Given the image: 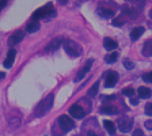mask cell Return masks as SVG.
<instances>
[{
    "label": "cell",
    "mask_w": 152,
    "mask_h": 136,
    "mask_svg": "<svg viewBox=\"0 0 152 136\" xmlns=\"http://www.w3.org/2000/svg\"><path fill=\"white\" fill-rule=\"evenodd\" d=\"M53 99H54L53 94H50L42 102H40V103L37 105L36 109V115L37 118H42L45 116L51 110L53 105Z\"/></svg>",
    "instance_id": "obj_1"
},
{
    "label": "cell",
    "mask_w": 152,
    "mask_h": 136,
    "mask_svg": "<svg viewBox=\"0 0 152 136\" xmlns=\"http://www.w3.org/2000/svg\"><path fill=\"white\" fill-rule=\"evenodd\" d=\"M55 13H56V11L53 8V5L52 4H45L38 9H37L32 14V19L38 20L39 19L53 17L55 15Z\"/></svg>",
    "instance_id": "obj_2"
},
{
    "label": "cell",
    "mask_w": 152,
    "mask_h": 136,
    "mask_svg": "<svg viewBox=\"0 0 152 136\" xmlns=\"http://www.w3.org/2000/svg\"><path fill=\"white\" fill-rule=\"evenodd\" d=\"M63 47L65 52L70 56L78 57L82 53V47L71 39H66L63 42Z\"/></svg>",
    "instance_id": "obj_3"
},
{
    "label": "cell",
    "mask_w": 152,
    "mask_h": 136,
    "mask_svg": "<svg viewBox=\"0 0 152 136\" xmlns=\"http://www.w3.org/2000/svg\"><path fill=\"white\" fill-rule=\"evenodd\" d=\"M58 123H59V126L64 133H68L75 127L74 121L66 115L61 116L58 119Z\"/></svg>",
    "instance_id": "obj_4"
},
{
    "label": "cell",
    "mask_w": 152,
    "mask_h": 136,
    "mask_svg": "<svg viewBox=\"0 0 152 136\" xmlns=\"http://www.w3.org/2000/svg\"><path fill=\"white\" fill-rule=\"evenodd\" d=\"M133 127V119L128 117H124L118 119V129L122 133H128Z\"/></svg>",
    "instance_id": "obj_5"
},
{
    "label": "cell",
    "mask_w": 152,
    "mask_h": 136,
    "mask_svg": "<svg viewBox=\"0 0 152 136\" xmlns=\"http://www.w3.org/2000/svg\"><path fill=\"white\" fill-rule=\"evenodd\" d=\"M69 113L70 114L71 117L77 119H81L85 118L86 116V111L85 110L78 104H73L69 109Z\"/></svg>",
    "instance_id": "obj_6"
},
{
    "label": "cell",
    "mask_w": 152,
    "mask_h": 136,
    "mask_svg": "<svg viewBox=\"0 0 152 136\" xmlns=\"http://www.w3.org/2000/svg\"><path fill=\"white\" fill-rule=\"evenodd\" d=\"M118 74L116 71H110L105 78V83H104V86L107 88H111L114 87L115 85L118 83Z\"/></svg>",
    "instance_id": "obj_7"
},
{
    "label": "cell",
    "mask_w": 152,
    "mask_h": 136,
    "mask_svg": "<svg viewBox=\"0 0 152 136\" xmlns=\"http://www.w3.org/2000/svg\"><path fill=\"white\" fill-rule=\"evenodd\" d=\"M24 37V33L22 30L19 29V30H16L14 33H12L9 38H8V45L9 46H13L17 44H19Z\"/></svg>",
    "instance_id": "obj_8"
},
{
    "label": "cell",
    "mask_w": 152,
    "mask_h": 136,
    "mask_svg": "<svg viewBox=\"0 0 152 136\" xmlns=\"http://www.w3.org/2000/svg\"><path fill=\"white\" fill-rule=\"evenodd\" d=\"M63 40H64L63 37H57L53 38V39L51 42H49V44L45 46V50L46 52H53V51L57 50V49L60 47V45H61V43L64 42Z\"/></svg>",
    "instance_id": "obj_9"
},
{
    "label": "cell",
    "mask_w": 152,
    "mask_h": 136,
    "mask_svg": "<svg viewBox=\"0 0 152 136\" xmlns=\"http://www.w3.org/2000/svg\"><path fill=\"white\" fill-rule=\"evenodd\" d=\"M93 61H94V60H92V59H91V60H88V61H86V65L83 67V69H80V70L78 71V73L77 74V77H76V78L74 79V82H75V83L80 81L81 79H83V78H85L86 74L90 70V69H91V67H92V64H93Z\"/></svg>",
    "instance_id": "obj_10"
},
{
    "label": "cell",
    "mask_w": 152,
    "mask_h": 136,
    "mask_svg": "<svg viewBox=\"0 0 152 136\" xmlns=\"http://www.w3.org/2000/svg\"><path fill=\"white\" fill-rule=\"evenodd\" d=\"M15 56H16L15 49H10L8 53H7L6 59L4 61V63H3V65L5 69H11L12 68V66L13 65L14 61H15Z\"/></svg>",
    "instance_id": "obj_11"
},
{
    "label": "cell",
    "mask_w": 152,
    "mask_h": 136,
    "mask_svg": "<svg viewBox=\"0 0 152 136\" xmlns=\"http://www.w3.org/2000/svg\"><path fill=\"white\" fill-rule=\"evenodd\" d=\"M97 13L99 16L104 18V19H110L112 18L114 15H115V12L114 11L109 9V8H105V7H99L97 10H96Z\"/></svg>",
    "instance_id": "obj_12"
},
{
    "label": "cell",
    "mask_w": 152,
    "mask_h": 136,
    "mask_svg": "<svg viewBox=\"0 0 152 136\" xmlns=\"http://www.w3.org/2000/svg\"><path fill=\"white\" fill-rule=\"evenodd\" d=\"M144 31H145V28L144 27H136V28H134L132 31H131V33H130V37H131V39L133 40V41H136L137 39H139L141 37H142V35L144 33Z\"/></svg>",
    "instance_id": "obj_13"
},
{
    "label": "cell",
    "mask_w": 152,
    "mask_h": 136,
    "mask_svg": "<svg viewBox=\"0 0 152 136\" xmlns=\"http://www.w3.org/2000/svg\"><path fill=\"white\" fill-rule=\"evenodd\" d=\"M118 43L110 37H105L103 40V46L107 51H112L118 47Z\"/></svg>",
    "instance_id": "obj_14"
},
{
    "label": "cell",
    "mask_w": 152,
    "mask_h": 136,
    "mask_svg": "<svg viewBox=\"0 0 152 136\" xmlns=\"http://www.w3.org/2000/svg\"><path fill=\"white\" fill-rule=\"evenodd\" d=\"M40 29V23L38 20H31L26 27V30L28 33H34V32H37L38 29Z\"/></svg>",
    "instance_id": "obj_15"
},
{
    "label": "cell",
    "mask_w": 152,
    "mask_h": 136,
    "mask_svg": "<svg viewBox=\"0 0 152 136\" xmlns=\"http://www.w3.org/2000/svg\"><path fill=\"white\" fill-rule=\"evenodd\" d=\"M101 112L106 115H115V114H118V110L113 105H106L101 109Z\"/></svg>",
    "instance_id": "obj_16"
},
{
    "label": "cell",
    "mask_w": 152,
    "mask_h": 136,
    "mask_svg": "<svg viewBox=\"0 0 152 136\" xmlns=\"http://www.w3.org/2000/svg\"><path fill=\"white\" fill-rule=\"evenodd\" d=\"M138 94L142 99H148L151 96V90L145 86H140L138 88Z\"/></svg>",
    "instance_id": "obj_17"
},
{
    "label": "cell",
    "mask_w": 152,
    "mask_h": 136,
    "mask_svg": "<svg viewBox=\"0 0 152 136\" xmlns=\"http://www.w3.org/2000/svg\"><path fill=\"white\" fill-rule=\"evenodd\" d=\"M142 53V55H144L146 57L152 56V40H148L143 45Z\"/></svg>",
    "instance_id": "obj_18"
},
{
    "label": "cell",
    "mask_w": 152,
    "mask_h": 136,
    "mask_svg": "<svg viewBox=\"0 0 152 136\" xmlns=\"http://www.w3.org/2000/svg\"><path fill=\"white\" fill-rule=\"evenodd\" d=\"M103 126L105 127V129L108 131V133L111 135H115L116 133V126L114 125V123L110 120H104L103 121Z\"/></svg>",
    "instance_id": "obj_19"
},
{
    "label": "cell",
    "mask_w": 152,
    "mask_h": 136,
    "mask_svg": "<svg viewBox=\"0 0 152 136\" xmlns=\"http://www.w3.org/2000/svg\"><path fill=\"white\" fill-rule=\"evenodd\" d=\"M118 58V53L117 52H113L111 54L106 55L105 61H106L107 63H113V62L117 61Z\"/></svg>",
    "instance_id": "obj_20"
},
{
    "label": "cell",
    "mask_w": 152,
    "mask_h": 136,
    "mask_svg": "<svg viewBox=\"0 0 152 136\" xmlns=\"http://www.w3.org/2000/svg\"><path fill=\"white\" fill-rule=\"evenodd\" d=\"M99 84H100V82H99V81H97V82H96V83H94V84L92 86V87L89 89V91H88V94H89L90 96L94 97V96H95V95L98 94V90H99Z\"/></svg>",
    "instance_id": "obj_21"
},
{
    "label": "cell",
    "mask_w": 152,
    "mask_h": 136,
    "mask_svg": "<svg viewBox=\"0 0 152 136\" xmlns=\"http://www.w3.org/2000/svg\"><path fill=\"white\" fill-rule=\"evenodd\" d=\"M124 12H125L126 14L131 16V17H135V16L138 15V12H137L136 9H134V8H133V7H132V8H126V9L124 11Z\"/></svg>",
    "instance_id": "obj_22"
},
{
    "label": "cell",
    "mask_w": 152,
    "mask_h": 136,
    "mask_svg": "<svg viewBox=\"0 0 152 136\" xmlns=\"http://www.w3.org/2000/svg\"><path fill=\"white\" fill-rule=\"evenodd\" d=\"M134 88H131V87H127V88H125L122 90V94L126 96H128V97H131L134 94Z\"/></svg>",
    "instance_id": "obj_23"
},
{
    "label": "cell",
    "mask_w": 152,
    "mask_h": 136,
    "mask_svg": "<svg viewBox=\"0 0 152 136\" xmlns=\"http://www.w3.org/2000/svg\"><path fill=\"white\" fill-rule=\"evenodd\" d=\"M142 79H143L144 82L152 83V71L148 72V73H145V74L142 76Z\"/></svg>",
    "instance_id": "obj_24"
},
{
    "label": "cell",
    "mask_w": 152,
    "mask_h": 136,
    "mask_svg": "<svg viewBox=\"0 0 152 136\" xmlns=\"http://www.w3.org/2000/svg\"><path fill=\"white\" fill-rule=\"evenodd\" d=\"M124 23H125L124 20H122L120 17H118V18H117V19H115V20H112V25L117 26V27H120V26H122Z\"/></svg>",
    "instance_id": "obj_25"
},
{
    "label": "cell",
    "mask_w": 152,
    "mask_h": 136,
    "mask_svg": "<svg viewBox=\"0 0 152 136\" xmlns=\"http://www.w3.org/2000/svg\"><path fill=\"white\" fill-rule=\"evenodd\" d=\"M123 65L125 66V68L126 69H129V70H131V69H133L134 68V63H133L132 61H123Z\"/></svg>",
    "instance_id": "obj_26"
},
{
    "label": "cell",
    "mask_w": 152,
    "mask_h": 136,
    "mask_svg": "<svg viewBox=\"0 0 152 136\" xmlns=\"http://www.w3.org/2000/svg\"><path fill=\"white\" fill-rule=\"evenodd\" d=\"M145 114L152 117V102L147 103V105L145 106Z\"/></svg>",
    "instance_id": "obj_27"
},
{
    "label": "cell",
    "mask_w": 152,
    "mask_h": 136,
    "mask_svg": "<svg viewBox=\"0 0 152 136\" xmlns=\"http://www.w3.org/2000/svg\"><path fill=\"white\" fill-rule=\"evenodd\" d=\"M144 126L146 127V129L148 130H152V120H147L144 123Z\"/></svg>",
    "instance_id": "obj_28"
},
{
    "label": "cell",
    "mask_w": 152,
    "mask_h": 136,
    "mask_svg": "<svg viewBox=\"0 0 152 136\" xmlns=\"http://www.w3.org/2000/svg\"><path fill=\"white\" fill-rule=\"evenodd\" d=\"M133 136H144V134H143V132L141 129H137V130H135L134 132Z\"/></svg>",
    "instance_id": "obj_29"
},
{
    "label": "cell",
    "mask_w": 152,
    "mask_h": 136,
    "mask_svg": "<svg viewBox=\"0 0 152 136\" xmlns=\"http://www.w3.org/2000/svg\"><path fill=\"white\" fill-rule=\"evenodd\" d=\"M6 4H7V1H5V0H0V11L4 6H6Z\"/></svg>",
    "instance_id": "obj_30"
},
{
    "label": "cell",
    "mask_w": 152,
    "mask_h": 136,
    "mask_svg": "<svg viewBox=\"0 0 152 136\" xmlns=\"http://www.w3.org/2000/svg\"><path fill=\"white\" fill-rule=\"evenodd\" d=\"M130 102H131V104H133V105H137L138 103H139V101L137 100V99H131L130 100Z\"/></svg>",
    "instance_id": "obj_31"
},
{
    "label": "cell",
    "mask_w": 152,
    "mask_h": 136,
    "mask_svg": "<svg viewBox=\"0 0 152 136\" xmlns=\"http://www.w3.org/2000/svg\"><path fill=\"white\" fill-rule=\"evenodd\" d=\"M5 76H6V74H5L4 72H0V81H1L2 79H4V78H5Z\"/></svg>",
    "instance_id": "obj_32"
},
{
    "label": "cell",
    "mask_w": 152,
    "mask_h": 136,
    "mask_svg": "<svg viewBox=\"0 0 152 136\" xmlns=\"http://www.w3.org/2000/svg\"><path fill=\"white\" fill-rule=\"evenodd\" d=\"M86 136H97V135L94 132H93V131H89L88 134L86 135Z\"/></svg>",
    "instance_id": "obj_33"
},
{
    "label": "cell",
    "mask_w": 152,
    "mask_h": 136,
    "mask_svg": "<svg viewBox=\"0 0 152 136\" xmlns=\"http://www.w3.org/2000/svg\"><path fill=\"white\" fill-rule=\"evenodd\" d=\"M150 16H151V18L152 19V10L151 11V13H150Z\"/></svg>",
    "instance_id": "obj_34"
}]
</instances>
